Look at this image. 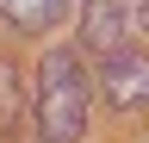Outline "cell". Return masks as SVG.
Masks as SVG:
<instances>
[{
  "label": "cell",
  "instance_id": "cell-4",
  "mask_svg": "<svg viewBox=\"0 0 149 143\" xmlns=\"http://www.w3.org/2000/svg\"><path fill=\"white\" fill-rule=\"evenodd\" d=\"M68 0H0V19L19 25V31H50L56 19H62Z\"/></svg>",
  "mask_w": 149,
  "mask_h": 143
},
{
  "label": "cell",
  "instance_id": "cell-5",
  "mask_svg": "<svg viewBox=\"0 0 149 143\" xmlns=\"http://www.w3.org/2000/svg\"><path fill=\"white\" fill-rule=\"evenodd\" d=\"M137 19H143V25H149V0H143V6H137Z\"/></svg>",
  "mask_w": 149,
  "mask_h": 143
},
{
  "label": "cell",
  "instance_id": "cell-2",
  "mask_svg": "<svg viewBox=\"0 0 149 143\" xmlns=\"http://www.w3.org/2000/svg\"><path fill=\"white\" fill-rule=\"evenodd\" d=\"M100 87H106V100L118 106H143L149 100V56L143 50H118V56H106V75H100Z\"/></svg>",
  "mask_w": 149,
  "mask_h": 143
},
{
  "label": "cell",
  "instance_id": "cell-3",
  "mask_svg": "<svg viewBox=\"0 0 149 143\" xmlns=\"http://www.w3.org/2000/svg\"><path fill=\"white\" fill-rule=\"evenodd\" d=\"M81 44L100 50V56H118V50H124V0H87V13H81Z\"/></svg>",
  "mask_w": 149,
  "mask_h": 143
},
{
  "label": "cell",
  "instance_id": "cell-1",
  "mask_svg": "<svg viewBox=\"0 0 149 143\" xmlns=\"http://www.w3.org/2000/svg\"><path fill=\"white\" fill-rule=\"evenodd\" d=\"M81 131H87V68L74 50H50L37 62V137L81 143Z\"/></svg>",
  "mask_w": 149,
  "mask_h": 143
}]
</instances>
